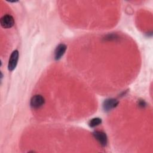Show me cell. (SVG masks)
Listing matches in <instances>:
<instances>
[{"label":"cell","mask_w":153,"mask_h":153,"mask_svg":"<svg viewBox=\"0 0 153 153\" xmlns=\"http://www.w3.org/2000/svg\"><path fill=\"white\" fill-rule=\"evenodd\" d=\"M94 137L97 140V141L100 143L102 146H105L107 145L108 138L106 134L100 131H96L93 133Z\"/></svg>","instance_id":"3957f363"},{"label":"cell","mask_w":153,"mask_h":153,"mask_svg":"<svg viewBox=\"0 0 153 153\" xmlns=\"http://www.w3.org/2000/svg\"><path fill=\"white\" fill-rule=\"evenodd\" d=\"M14 23V20L11 15L5 14L1 19V25L4 28H10Z\"/></svg>","instance_id":"277c9868"},{"label":"cell","mask_w":153,"mask_h":153,"mask_svg":"<svg viewBox=\"0 0 153 153\" xmlns=\"http://www.w3.org/2000/svg\"><path fill=\"white\" fill-rule=\"evenodd\" d=\"M118 104V102L114 99H106L103 104V107L105 111H108L111 109L115 108Z\"/></svg>","instance_id":"5b68a950"},{"label":"cell","mask_w":153,"mask_h":153,"mask_svg":"<svg viewBox=\"0 0 153 153\" xmlns=\"http://www.w3.org/2000/svg\"><path fill=\"white\" fill-rule=\"evenodd\" d=\"M44 98L42 96L37 94L35 95L32 97V99H30V104L33 108L37 109L41 107L44 105Z\"/></svg>","instance_id":"7a4b0ae2"},{"label":"cell","mask_w":153,"mask_h":153,"mask_svg":"<svg viewBox=\"0 0 153 153\" xmlns=\"http://www.w3.org/2000/svg\"><path fill=\"white\" fill-rule=\"evenodd\" d=\"M66 50V45L63 44H59L56 48L54 51V59L55 60H59L63 55L65 54Z\"/></svg>","instance_id":"8992f818"},{"label":"cell","mask_w":153,"mask_h":153,"mask_svg":"<svg viewBox=\"0 0 153 153\" xmlns=\"http://www.w3.org/2000/svg\"><path fill=\"white\" fill-rule=\"evenodd\" d=\"M19 59V51L17 50H14L11 53L8 64V69L9 71H13L17 64Z\"/></svg>","instance_id":"6da1fadb"},{"label":"cell","mask_w":153,"mask_h":153,"mask_svg":"<svg viewBox=\"0 0 153 153\" xmlns=\"http://www.w3.org/2000/svg\"><path fill=\"white\" fill-rule=\"evenodd\" d=\"M102 123V120L99 118H94L90 120L88 122V125L90 127H94L99 126Z\"/></svg>","instance_id":"52a82bcc"}]
</instances>
